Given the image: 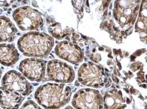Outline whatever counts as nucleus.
Here are the masks:
<instances>
[{
    "label": "nucleus",
    "mask_w": 147,
    "mask_h": 109,
    "mask_svg": "<svg viewBox=\"0 0 147 109\" xmlns=\"http://www.w3.org/2000/svg\"><path fill=\"white\" fill-rule=\"evenodd\" d=\"M56 55L72 64H77L83 61L84 52L77 45L68 41H62L55 48Z\"/></svg>",
    "instance_id": "nucleus-10"
},
{
    "label": "nucleus",
    "mask_w": 147,
    "mask_h": 109,
    "mask_svg": "<svg viewBox=\"0 0 147 109\" xmlns=\"http://www.w3.org/2000/svg\"><path fill=\"white\" fill-rule=\"evenodd\" d=\"M1 76H2V70H1V68H0V79H1Z\"/></svg>",
    "instance_id": "nucleus-18"
},
{
    "label": "nucleus",
    "mask_w": 147,
    "mask_h": 109,
    "mask_svg": "<svg viewBox=\"0 0 147 109\" xmlns=\"http://www.w3.org/2000/svg\"><path fill=\"white\" fill-rule=\"evenodd\" d=\"M2 87L9 91L17 92L21 95H29L32 89V85L20 73L15 70L7 72L1 81Z\"/></svg>",
    "instance_id": "nucleus-6"
},
{
    "label": "nucleus",
    "mask_w": 147,
    "mask_h": 109,
    "mask_svg": "<svg viewBox=\"0 0 147 109\" xmlns=\"http://www.w3.org/2000/svg\"><path fill=\"white\" fill-rule=\"evenodd\" d=\"M13 18L19 28L24 31L40 29L44 24L42 13L30 7L16 9L13 13Z\"/></svg>",
    "instance_id": "nucleus-3"
},
{
    "label": "nucleus",
    "mask_w": 147,
    "mask_h": 109,
    "mask_svg": "<svg viewBox=\"0 0 147 109\" xmlns=\"http://www.w3.org/2000/svg\"><path fill=\"white\" fill-rule=\"evenodd\" d=\"M19 68L24 77L31 81L39 82L45 76L46 62L41 59L28 58L20 62Z\"/></svg>",
    "instance_id": "nucleus-8"
},
{
    "label": "nucleus",
    "mask_w": 147,
    "mask_h": 109,
    "mask_svg": "<svg viewBox=\"0 0 147 109\" xmlns=\"http://www.w3.org/2000/svg\"><path fill=\"white\" fill-rule=\"evenodd\" d=\"M54 44L51 36L40 32L27 33L18 42V48L24 56L42 58L49 55Z\"/></svg>",
    "instance_id": "nucleus-1"
},
{
    "label": "nucleus",
    "mask_w": 147,
    "mask_h": 109,
    "mask_svg": "<svg viewBox=\"0 0 147 109\" xmlns=\"http://www.w3.org/2000/svg\"><path fill=\"white\" fill-rule=\"evenodd\" d=\"M65 109H73L71 107H69V106H67V107H66Z\"/></svg>",
    "instance_id": "nucleus-19"
},
{
    "label": "nucleus",
    "mask_w": 147,
    "mask_h": 109,
    "mask_svg": "<svg viewBox=\"0 0 147 109\" xmlns=\"http://www.w3.org/2000/svg\"><path fill=\"white\" fill-rule=\"evenodd\" d=\"M71 29L69 27L63 28L61 24L59 23L51 25L49 28L50 34L54 38L61 40L69 35L71 33Z\"/></svg>",
    "instance_id": "nucleus-14"
},
{
    "label": "nucleus",
    "mask_w": 147,
    "mask_h": 109,
    "mask_svg": "<svg viewBox=\"0 0 147 109\" xmlns=\"http://www.w3.org/2000/svg\"><path fill=\"white\" fill-rule=\"evenodd\" d=\"M127 103H129V99L128 98L127 99Z\"/></svg>",
    "instance_id": "nucleus-20"
},
{
    "label": "nucleus",
    "mask_w": 147,
    "mask_h": 109,
    "mask_svg": "<svg viewBox=\"0 0 147 109\" xmlns=\"http://www.w3.org/2000/svg\"><path fill=\"white\" fill-rule=\"evenodd\" d=\"M47 76L50 80L68 83L75 79V73L70 66L59 60L53 59L47 63Z\"/></svg>",
    "instance_id": "nucleus-4"
},
{
    "label": "nucleus",
    "mask_w": 147,
    "mask_h": 109,
    "mask_svg": "<svg viewBox=\"0 0 147 109\" xmlns=\"http://www.w3.org/2000/svg\"><path fill=\"white\" fill-rule=\"evenodd\" d=\"M20 109H42L32 100L27 101Z\"/></svg>",
    "instance_id": "nucleus-16"
},
{
    "label": "nucleus",
    "mask_w": 147,
    "mask_h": 109,
    "mask_svg": "<svg viewBox=\"0 0 147 109\" xmlns=\"http://www.w3.org/2000/svg\"><path fill=\"white\" fill-rule=\"evenodd\" d=\"M0 109H1V108H0Z\"/></svg>",
    "instance_id": "nucleus-22"
},
{
    "label": "nucleus",
    "mask_w": 147,
    "mask_h": 109,
    "mask_svg": "<svg viewBox=\"0 0 147 109\" xmlns=\"http://www.w3.org/2000/svg\"><path fill=\"white\" fill-rule=\"evenodd\" d=\"M24 100L17 92L0 87V106L4 109H18Z\"/></svg>",
    "instance_id": "nucleus-11"
},
{
    "label": "nucleus",
    "mask_w": 147,
    "mask_h": 109,
    "mask_svg": "<svg viewBox=\"0 0 147 109\" xmlns=\"http://www.w3.org/2000/svg\"><path fill=\"white\" fill-rule=\"evenodd\" d=\"M138 1H118L115 2L114 10L115 20L121 25L133 23L139 10Z\"/></svg>",
    "instance_id": "nucleus-9"
},
{
    "label": "nucleus",
    "mask_w": 147,
    "mask_h": 109,
    "mask_svg": "<svg viewBox=\"0 0 147 109\" xmlns=\"http://www.w3.org/2000/svg\"><path fill=\"white\" fill-rule=\"evenodd\" d=\"M17 32L16 27L9 18L0 16V43L12 41Z\"/></svg>",
    "instance_id": "nucleus-13"
},
{
    "label": "nucleus",
    "mask_w": 147,
    "mask_h": 109,
    "mask_svg": "<svg viewBox=\"0 0 147 109\" xmlns=\"http://www.w3.org/2000/svg\"><path fill=\"white\" fill-rule=\"evenodd\" d=\"M126 90V92H129V91H128V90H127V89H126V90Z\"/></svg>",
    "instance_id": "nucleus-21"
},
{
    "label": "nucleus",
    "mask_w": 147,
    "mask_h": 109,
    "mask_svg": "<svg viewBox=\"0 0 147 109\" xmlns=\"http://www.w3.org/2000/svg\"><path fill=\"white\" fill-rule=\"evenodd\" d=\"M103 68L91 62L82 64L78 70V80L83 85L98 88L104 85Z\"/></svg>",
    "instance_id": "nucleus-5"
},
{
    "label": "nucleus",
    "mask_w": 147,
    "mask_h": 109,
    "mask_svg": "<svg viewBox=\"0 0 147 109\" xmlns=\"http://www.w3.org/2000/svg\"><path fill=\"white\" fill-rule=\"evenodd\" d=\"M102 99L98 91L85 88L74 95L72 104L77 109H102Z\"/></svg>",
    "instance_id": "nucleus-7"
},
{
    "label": "nucleus",
    "mask_w": 147,
    "mask_h": 109,
    "mask_svg": "<svg viewBox=\"0 0 147 109\" xmlns=\"http://www.w3.org/2000/svg\"><path fill=\"white\" fill-rule=\"evenodd\" d=\"M19 59V53L13 44H0V63L9 67L14 65Z\"/></svg>",
    "instance_id": "nucleus-12"
},
{
    "label": "nucleus",
    "mask_w": 147,
    "mask_h": 109,
    "mask_svg": "<svg viewBox=\"0 0 147 109\" xmlns=\"http://www.w3.org/2000/svg\"><path fill=\"white\" fill-rule=\"evenodd\" d=\"M70 91V87L64 84L48 83L36 90L35 98L46 109H58L69 102Z\"/></svg>",
    "instance_id": "nucleus-2"
},
{
    "label": "nucleus",
    "mask_w": 147,
    "mask_h": 109,
    "mask_svg": "<svg viewBox=\"0 0 147 109\" xmlns=\"http://www.w3.org/2000/svg\"><path fill=\"white\" fill-rule=\"evenodd\" d=\"M146 1H144L141 6L139 16L136 25V30L138 32H146Z\"/></svg>",
    "instance_id": "nucleus-15"
},
{
    "label": "nucleus",
    "mask_w": 147,
    "mask_h": 109,
    "mask_svg": "<svg viewBox=\"0 0 147 109\" xmlns=\"http://www.w3.org/2000/svg\"><path fill=\"white\" fill-rule=\"evenodd\" d=\"M13 1H0V6L2 7H8L9 6L11 3Z\"/></svg>",
    "instance_id": "nucleus-17"
}]
</instances>
